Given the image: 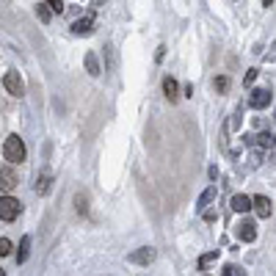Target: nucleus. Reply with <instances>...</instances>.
<instances>
[{"label":"nucleus","instance_id":"nucleus-12","mask_svg":"<svg viewBox=\"0 0 276 276\" xmlns=\"http://www.w3.org/2000/svg\"><path fill=\"white\" fill-rule=\"evenodd\" d=\"M28 252H31V238L25 235V238L19 240V252H17V262H19V265H22V262L28 260Z\"/></svg>","mask_w":276,"mask_h":276},{"label":"nucleus","instance_id":"nucleus-20","mask_svg":"<svg viewBox=\"0 0 276 276\" xmlns=\"http://www.w3.org/2000/svg\"><path fill=\"white\" fill-rule=\"evenodd\" d=\"M221 276H243V271H240L238 265H224V273Z\"/></svg>","mask_w":276,"mask_h":276},{"label":"nucleus","instance_id":"nucleus-3","mask_svg":"<svg viewBox=\"0 0 276 276\" xmlns=\"http://www.w3.org/2000/svg\"><path fill=\"white\" fill-rule=\"evenodd\" d=\"M3 86H6V91L14 94V97H22V94H25V83H22V78H19V72H14V69L6 72Z\"/></svg>","mask_w":276,"mask_h":276},{"label":"nucleus","instance_id":"nucleus-22","mask_svg":"<svg viewBox=\"0 0 276 276\" xmlns=\"http://www.w3.org/2000/svg\"><path fill=\"white\" fill-rule=\"evenodd\" d=\"M44 3L50 6L53 11H58V14H61V11H64V3H61V0H44Z\"/></svg>","mask_w":276,"mask_h":276},{"label":"nucleus","instance_id":"nucleus-6","mask_svg":"<svg viewBox=\"0 0 276 276\" xmlns=\"http://www.w3.org/2000/svg\"><path fill=\"white\" fill-rule=\"evenodd\" d=\"M238 238L243 240V243H254V240H257V227H254V221H240Z\"/></svg>","mask_w":276,"mask_h":276},{"label":"nucleus","instance_id":"nucleus-24","mask_svg":"<svg viewBox=\"0 0 276 276\" xmlns=\"http://www.w3.org/2000/svg\"><path fill=\"white\" fill-rule=\"evenodd\" d=\"M215 218H218V213H215V210H207V213H205V221H207V224H213Z\"/></svg>","mask_w":276,"mask_h":276},{"label":"nucleus","instance_id":"nucleus-29","mask_svg":"<svg viewBox=\"0 0 276 276\" xmlns=\"http://www.w3.org/2000/svg\"><path fill=\"white\" fill-rule=\"evenodd\" d=\"M273 141H276V138H273Z\"/></svg>","mask_w":276,"mask_h":276},{"label":"nucleus","instance_id":"nucleus-21","mask_svg":"<svg viewBox=\"0 0 276 276\" xmlns=\"http://www.w3.org/2000/svg\"><path fill=\"white\" fill-rule=\"evenodd\" d=\"M254 144L268 146V144H271V136H268V133H260V136H254Z\"/></svg>","mask_w":276,"mask_h":276},{"label":"nucleus","instance_id":"nucleus-19","mask_svg":"<svg viewBox=\"0 0 276 276\" xmlns=\"http://www.w3.org/2000/svg\"><path fill=\"white\" fill-rule=\"evenodd\" d=\"M9 254H11V240L0 238V257H9Z\"/></svg>","mask_w":276,"mask_h":276},{"label":"nucleus","instance_id":"nucleus-5","mask_svg":"<svg viewBox=\"0 0 276 276\" xmlns=\"http://www.w3.org/2000/svg\"><path fill=\"white\" fill-rule=\"evenodd\" d=\"M271 91L268 89H257V91H252V99H248V105L254 108V111H262V108H268L271 105Z\"/></svg>","mask_w":276,"mask_h":276},{"label":"nucleus","instance_id":"nucleus-7","mask_svg":"<svg viewBox=\"0 0 276 276\" xmlns=\"http://www.w3.org/2000/svg\"><path fill=\"white\" fill-rule=\"evenodd\" d=\"M252 207H254V213H257L260 218H268V215H271V199L268 196H260L257 193V196L252 199Z\"/></svg>","mask_w":276,"mask_h":276},{"label":"nucleus","instance_id":"nucleus-16","mask_svg":"<svg viewBox=\"0 0 276 276\" xmlns=\"http://www.w3.org/2000/svg\"><path fill=\"white\" fill-rule=\"evenodd\" d=\"M215 260H218V248H215V252H207V254H202V257H199V268H207V265H213Z\"/></svg>","mask_w":276,"mask_h":276},{"label":"nucleus","instance_id":"nucleus-17","mask_svg":"<svg viewBox=\"0 0 276 276\" xmlns=\"http://www.w3.org/2000/svg\"><path fill=\"white\" fill-rule=\"evenodd\" d=\"M227 89H230V78H215V91L227 94Z\"/></svg>","mask_w":276,"mask_h":276},{"label":"nucleus","instance_id":"nucleus-18","mask_svg":"<svg viewBox=\"0 0 276 276\" xmlns=\"http://www.w3.org/2000/svg\"><path fill=\"white\" fill-rule=\"evenodd\" d=\"M36 14H39V19L42 22H50V17H53V11L47 9V6H36Z\"/></svg>","mask_w":276,"mask_h":276},{"label":"nucleus","instance_id":"nucleus-4","mask_svg":"<svg viewBox=\"0 0 276 276\" xmlns=\"http://www.w3.org/2000/svg\"><path fill=\"white\" fill-rule=\"evenodd\" d=\"M17 171L11 169V166H6V169H0V191L3 193H9V191H14L17 188Z\"/></svg>","mask_w":276,"mask_h":276},{"label":"nucleus","instance_id":"nucleus-14","mask_svg":"<svg viewBox=\"0 0 276 276\" xmlns=\"http://www.w3.org/2000/svg\"><path fill=\"white\" fill-rule=\"evenodd\" d=\"M177 89H180V86H177V80H174V78H163V91H166V97H169V99L177 97Z\"/></svg>","mask_w":276,"mask_h":276},{"label":"nucleus","instance_id":"nucleus-8","mask_svg":"<svg viewBox=\"0 0 276 276\" xmlns=\"http://www.w3.org/2000/svg\"><path fill=\"white\" fill-rule=\"evenodd\" d=\"M152 260H155V248H149V246H144V248L130 254V262H136V265H149Z\"/></svg>","mask_w":276,"mask_h":276},{"label":"nucleus","instance_id":"nucleus-1","mask_svg":"<svg viewBox=\"0 0 276 276\" xmlns=\"http://www.w3.org/2000/svg\"><path fill=\"white\" fill-rule=\"evenodd\" d=\"M3 155H6V160H9V163H22V160H25V144H22V138H19V136H9V138H6Z\"/></svg>","mask_w":276,"mask_h":276},{"label":"nucleus","instance_id":"nucleus-26","mask_svg":"<svg viewBox=\"0 0 276 276\" xmlns=\"http://www.w3.org/2000/svg\"><path fill=\"white\" fill-rule=\"evenodd\" d=\"M78 213H86V199L78 196Z\"/></svg>","mask_w":276,"mask_h":276},{"label":"nucleus","instance_id":"nucleus-23","mask_svg":"<svg viewBox=\"0 0 276 276\" xmlns=\"http://www.w3.org/2000/svg\"><path fill=\"white\" fill-rule=\"evenodd\" d=\"M254 80H257V69H248L246 72V86H252Z\"/></svg>","mask_w":276,"mask_h":276},{"label":"nucleus","instance_id":"nucleus-9","mask_svg":"<svg viewBox=\"0 0 276 276\" xmlns=\"http://www.w3.org/2000/svg\"><path fill=\"white\" fill-rule=\"evenodd\" d=\"M215 196H218V191H215V185H210V188H207V191L199 196V202H196V210H207V207H210L213 202H215Z\"/></svg>","mask_w":276,"mask_h":276},{"label":"nucleus","instance_id":"nucleus-27","mask_svg":"<svg viewBox=\"0 0 276 276\" xmlns=\"http://www.w3.org/2000/svg\"><path fill=\"white\" fill-rule=\"evenodd\" d=\"M273 3V0H262V6H271Z\"/></svg>","mask_w":276,"mask_h":276},{"label":"nucleus","instance_id":"nucleus-10","mask_svg":"<svg viewBox=\"0 0 276 276\" xmlns=\"http://www.w3.org/2000/svg\"><path fill=\"white\" fill-rule=\"evenodd\" d=\"M91 25H94V17L86 14L83 19H78V22L72 25V33H78V36H83V33H91Z\"/></svg>","mask_w":276,"mask_h":276},{"label":"nucleus","instance_id":"nucleus-11","mask_svg":"<svg viewBox=\"0 0 276 276\" xmlns=\"http://www.w3.org/2000/svg\"><path fill=\"white\" fill-rule=\"evenodd\" d=\"M232 210L235 213H246V210H252V199L248 196H243V193H238V196H232Z\"/></svg>","mask_w":276,"mask_h":276},{"label":"nucleus","instance_id":"nucleus-28","mask_svg":"<svg viewBox=\"0 0 276 276\" xmlns=\"http://www.w3.org/2000/svg\"><path fill=\"white\" fill-rule=\"evenodd\" d=\"M0 276H6V271H3V268H0Z\"/></svg>","mask_w":276,"mask_h":276},{"label":"nucleus","instance_id":"nucleus-25","mask_svg":"<svg viewBox=\"0 0 276 276\" xmlns=\"http://www.w3.org/2000/svg\"><path fill=\"white\" fill-rule=\"evenodd\" d=\"M235 127H240V111L232 116V122H230V130H235Z\"/></svg>","mask_w":276,"mask_h":276},{"label":"nucleus","instance_id":"nucleus-15","mask_svg":"<svg viewBox=\"0 0 276 276\" xmlns=\"http://www.w3.org/2000/svg\"><path fill=\"white\" fill-rule=\"evenodd\" d=\"M86 69H89V75H99V61L94 53H86Z\"/></svg>","mask_w":276,"mask_h":276},{"label":"nucleus","instance_id":"nucleus-13","mask_svg":"<svg viewBox=\"0 0 276 276\" xmlns=\"http://www.w3.org/2000/svg\"><path fill=\"white\" fill-rule=\"evenodd\" d=\"M33 191H36L39 196H44V193L50 191V174H42V177L36 180V185H33Z\"/></svg>","mask_w":276,"mask_h":276},{"label":"nucleus","instance_id":"nucleus-2","mask_svg":"<svg viewBox=\"0 0 276 276\" xmlns=\"http://www.w3.org/2000/svg\"><path fill=\"white\" fill-rule=\"evenodd\" d=\"M22 205L14 199V196H0V221H14Z\"/></svg>","mask_w":276,"mask_h":276}]
</instances>
